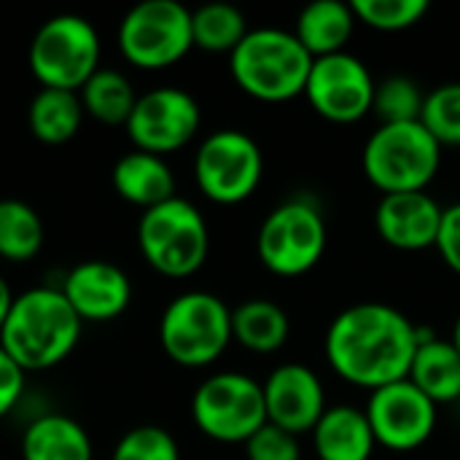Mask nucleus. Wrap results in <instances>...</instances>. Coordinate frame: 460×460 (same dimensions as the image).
Returning a JSON list of instances; mask_svg holds the SVG:
<instances>
[{"label": "nucleus", "mask_w": 460, "mask_h": 460, "mask_svg": "<svg viewBox=\"0 0 460 460\" xmlns=\"http://www.w3.org/2000/svg\"><path fill=\"white\" fill-rule=\"evenodd\" d=\"M84 121V105L78 92L40 89L27 111V124L35 140L46 146H62L73 140Z\"/></svg>", "instance_id": "b1692460"}, {"label": "nucleus", "mask_w": 460, "mask_h": 460, "mask_svg": "<svg viewBox=\"0 0 460 460\" xmlns=\"http://www.w3.org/2000/svg\"><path fill=\"white\" fill-rule=\"evenodd\" d=\"M313 447L318 460H372L377 442L364 410L334 404L315 423Z\"/></svg>", "instance_id": "a211bd4d"}, {"label": "nucleus", "mask_w": 460, "mask_h": 460, "mask_svg": "<svg viewBox=\"0 0 460 460\" xmlns=\"http://www.w3.org/2000/svg\"><path fill=\"white\" fill-rule=\"evenodd\" d=\"M375 78L369 67L348 54H332L313 62L305 97L310 108L332 124H353L372 113L375 105Z\"/></svg>", "instance_id": "ddd939ff"}, {"label": "nucleus", "mask_w": 460, "mask_h": 460, "mask_svg": "<svg viewBox=\"0 0 460 460\" xmlns=\"http://www.w3.org/2000/svg\"><path fill=\"white\" fill-rule=\"evenodd\" d=\"M248 460H299V442L294 434L267 423L245 442Z\"/></svg>", "instance_id": "2f4dec72"}, {"label": "nucleus", "mask_w": 460, "mask_h": 460, "mask_svg": "<svg viewBox=\"0 0 460 460\" xmlns=\"http://www.w3.org/2000/svg\"><path fill=\"white\" fill-rule=\"evenodd\" d=\"M137 248L159 275L191 278L208 261V224L189 199L172 197L140 216Z\"/></svg>", "instance_id": "0eeeda50"}, {"label": "nucleus", "mask_w": 460, "mask_h": 460, "mask_svg": "<svg viewBox=\"0 0 460 460\" xmlns=\"http://www.w3.org/2000/svg\"><path fill=\"white\" fill-rule=\"evenodd\" d=\"M22 460H92V439L67 415H40L24 429Z\"/></svg>", "instance_id": "4be33fe9"}, {"label": "nucleus", "mask_w": 460, "mask_h": 460, "mask_svg": "<svg viewBox=\"0 0 460 460\" xmlns=\"http://www.w3.org/2000/svg\"><path fill=\"white\" fill-rule=\"evenodd\" d=\"M202 124L197 100L178 86H159L137 97L127 135L137 151L167 156L194 140Z\"/></svg>", "instance_id": "f8f14e48"}, {"label": "nucleus", "mask_w": 460, "mask_h": 460, "mask_svg": "<svg viewBox=\"0 0 460 460\" xmlns=\"http://www.w3.org/2000/svg\"><path fill=\"white\" fill-rule=\"evenodd\" d=\"M11 305H13V294H11L8 283L0 278V332H3V323H5V318L11 313Z\"/></svg>", "instance_id": "f704fd0d"}, {"label": "nucleus", "mask_w": 460, "mask_h": 460, "mask_svg": "<svg viewBox=\"0 0 460 460\" xmlns=\"http://www.w3.org/2000/svg\"><path fill=\"white\" fill-rule=\"evenodd\" d=\"M84 321L59 288H30L13 296L0 332V348L27 372H46L62 364L81 340Z\"/></svg>", "instance_id": "f03ea898"}, {"label": "nucleus", "mask_w": 460, "mask_h": 460, "mask_svg": "<svg viewBox=\"0 0 460 460\" xmlns=\"http://www.w3.org/2000/svg\"><path fill=\"white\" fill-rule=\"evenodd\" d=\"M426 94L407 75H391L377 84L372 111L380 116V124H410L420 121Z\"/></svg>", "instance_id": "cd10ccee"}, {"label": "nucleus", "mask_w": 460, "mask_h": 460, "mask_svg": "<svg viewBox=\"0 0 460 460\" xmlns=\"http://www.w3.org/2000/svg\"><path fill=\"white\" fill-rule=\"evenodd\" d=\"M437 251H439L442 261L456 275H460V202L445 208L442 229H439V240H437Z\"/></svg>", "instance_id": "473e14b6"}, {"label": "nucleus", "mask_w": 460, "mask_h": 460, "mask_svg": "<svg viewBox=\"0 0 460 460\" xmlns=\"http://www.w3.org/2000/svg\"><path fill=\"white\" fill-rule=\"evenodd\" d=\"M191 418L208 439L245 445L261 426H267L264 388L248 375L218 372L194 391Z\"/></svg>", "instance_id": "9d476101"}, {"label": "nucleus", "mask_w": 460, "mask_h": 460, "mask_svg": "<svg viewBox=\"0 0 460 460\" xmlns=\"http://www.w3.org/2000/svg\"><path fill=\"white\" fill-rule=\"evenodd\" d=\"M113 189L116 194L135 205L151 210L167 199L175 197V175L164 156L146 154V151H129L113 164Z\"/></svg>", "instance_id": "6ab92c4d"}, {"label": "nucleus", "mask_w": 460, "mask_h": 460, "mask_svg": "<svg viewBox=\"0 0 460 460\" xmlns=\"http://www.w3.org/2000/svg\"><path fill=\"white\" fill-rule=\"evenodd\" d=\"M232 342V310L208 291L175 296L159 321V345L170 361L186 369L216 364Z\"/></svg>", "instance_id": "39448f33"}, {"label": "nucleus", "mask_w": 460, "mask_h": 460, "mask_svg": "<svg viewBox=\"0 0 460 460\" xmlns=\"http://www.w3.org/2000/svg\"><path fill=\"white\" fill-rule=\"evenodd\" d=\"M420 345V326L383 302L342 310L326 332V358L350 385L377 391L407 380Z\"/></svg>", "instance_id": "f257e3e1"}, {"label": "nucleus", "mask_w": 460, "mask_h": 460, "mask_svg": "<svg viewBox=\"0 0 460 460\" xmlns=\"http://www.w3.org/2000/svg\"><path fill=\"white\" fill-rule=\"evenodd\" d=\"M329 226L310 197L280 202L259 226L256 253L259 261L278 278L307 275L326 253Z\"/></svg>", "instance_id": "6e6552de"}, {"label": "nucleus", "mask_w": 460, "mask_h": 460, "mask_svg": "<svg viewBox=\"0 0 460 460\" xmlns=\"http://www.w3.org/2000/svg\"><path fill=\"white\" fill-rule=\"evenodd\" d=\"M111 460H181L178 442L159 426H137L127 431Z\"/></svg>", "instance_id": "7c9ffc66"}, {"label": "nucleus", "mask_w": 460, "mask_h": 460, "mask_svg": "<svg viewBox=\"0 0 460 460\" xmlns=\"http://www.w3.org/2000/svg\"><path fill=\"white\" fill-rule=\"evenodd\" d=\"M119 51L140 70H164L191 49V11L178 0H143L119 24Z\"/></svg>", "instance_id": "1a4fd4ad"}, {"label": "nucleus", "mask_w": 460, "mask_h": 460, "mask_svg": "<svg viewBox=\"0 0 460 460\" xmlns=\"http://www.w3.org/2000/svg\"><path fill=\"white\" fill-rule=\"evenodd\" d=\"M313 62L296 35L278 27L251 30L229 54L234 84L259 102H286L305 94Z\"/></svg>", "instance_id": "7ed1b4c3"}, {"label": "nucleus", "mask_w": 460, "mask_h": 460, "mask_svg": "<svg viewBox=\"0 0 460 460\" xmlns=\"http://www.w3.org/2000/svg\"><path fill=\"white\" fill-rule=\"evenodd\" d=\"M288 313L272 299H248L232 310V340L251 353H278L288 342Z\"/></svg>", "instance_id": "5701e85b"}, {"label": "nucleus", "mask_w": 460, "mask_h": 460, "mask_svg": "<svg viewBox=\"0 0 460 460\" xmlns=\"http://www.w3.org/2000/svg\"><path fill=\"white\" fill-rule=\"evenodd\" d=\"M27 62L40 89L81 92L100 70V35L78 13L51 16L35 30Z\"/></svg>", "instance_id": "423d86ee"}, {"label": "nucleus", "mask_w": 460, "mask_h": 460, "mask_svg": "<svg viewBox=\"0 0 460 460\" xmlns=\"http://www.w3.org/2000/svg\"><path fill=\"white\" fill-rule=\"evenodd\" d=\"M420 388L437 407L453 404L460 399V353L450 340L434 337L420 326V345L407 377Z\"/></svg>", "instance_id": "aec40b11"}, {"label": "nucleus", "mask_w": 460, "mask_h": 460, "mask_svg": "<svg viewBox=\"0 0 460 460\" xmlns=\"http://www.w3.org/2000/svg\"><path fill=\"white\" fill-rule=\"evenodd\" d=\"M267 423L302 437L313 434L315 423L326 412V394L321 377L305 364H283L261 383Z\"/></svg>", "instance_id": "2eb2a0df"}, {"label": "nucleus", "mask_w": 460, "mask_h": 460, "mask_svg": "<svg viewBox=\"0 0 460 460\" xmlns=\"http://www.w3.org/2000/svg\"><path fill=\"white\" fill-rule=\"evenodd\" d=\"M24 391V372L16 367V361L0 348V418H5Z\"/></svg>", "instance_id": "72a5a7b5"}, {"label": "nucleus", "mask_w": 460, "mask_h": 460, "mask_svg": "<svg viewBox=\"0 0 460 460\" xmlns=\"http://www.w3.org/2000/svg\"><path fill=\"white\" fill-rule=\"evenodd\" d=\"M364 412L377 447L394 453H412L423 447L439 420L437 404L410 380H399L372 391Z\"/></svg>", "instance_id": "4468645a"}, {"label": "nucleus", "mask_w": 460, "mask_h": 460, "mask_svg": "<svg viewBox=\"0 0 460 460\" xmlns=\"http://www.w3.org/2000/svg\"><path fill=\"white\" fill-rule=\"evenodd\" d=\"M420 124L442 148L460 146V81L442 84L426 94Z\"/></svg>", "instance_id": "c756f323"}, {"label": "nucleus", "mask_w": 460, "mask_h": 460, "mask_svg": "<svg viewBox=\"0 0 460 460\" xmlns=\"http://www.w3.org/2000/svg\"><path fill=\"white\" fill-rule=\"evenodd\" d=\"M442 167V146L420 121L380 124L361 154L367 181L385 194L426 191Z\"/></svg>", "instance_id": "20e7f679"}, {"label": "nucleus", "mask_w": 460, "mask_h": 460, "mask_svg": "<svg viewBox=\"0 0 460 460\" xmlns=\"http://www.w3.org/2000/svg\"><path fill=\"white\" fill-rule=\"evenodd\" d=\"M356 24H358V19H356L350 3L318 0V3H310L307 8H302L294 35L313 59H321V57L345 51V46L353 38Z\"/></svg>", "instance_id": "412c9836"}, {"label": "nucleus", "mask_w": 460, "mask_h": 460, "mask_svg": "<svg viewBox=\"0 0 460 460\" xmlns=\"http://www.w3.org/2000/svg\"><path fill=\"white\" fill-rule=\"evenodd\" d=\"M450 342L456 345V350L460 353V315L456 318V326H453V337H450Z\"/></svg>", "instance_id": "c9c22d12"}, {"label": "nucleus", "mask_w": 460, "mask_h": 460, "mask_svg": "<svg viewBox=\"0 0 460 460\" xmlns=\"http://www.w3.org/2000/svg\"><path fill=\"white\" fill-rule=\"evenodd\" d=\"M78 97H81L84 113H89L92 119H97L100 124H108V127L127 124L135 111V102H137V94H135L129 78L113 67H100L84 84Z\"/></svg>", "instance_id": "393cba45"}, {"label": "nucleus", "mask_w": 460, "mask_h": 460, "mask_svg": "<svg viewBox=\"0 0 460 460\" xmlns=\"http://www.w3.org/2000/svg\"><path fill=\"white\" fill-rule=\"evenodd\" d=\"M248 32V19L229 3H208L191 13V38L202 51L232 54Z\"/></svg>", "instance_id": "a878e982"}, {"label": "nucleus", "mask_w": 460, "mask_h": 460, "mask_svg": "<svg viewBox=\"0 0 460 460\" xmlns=\"http://www.w3.org/2000/svg\"><path fill=\"white\" fill-rule=\"evenodd\" d=\"M43 248V221L22 199H0V259L30 261Z\"/></svg>", "instance_id": "bb28decb"}, {"label": "nucleus", "mask_w": 460, "mask_h": 460, "mask_svg": "<svg viewBox=\"0 0 460 460\" xmlns=\"http://www.w3.org/2000/svg\"><path fill=\"white\" fill-rule=\"evenodd\" d=\"M264 178V154L243 129L208 135L194 156V181L216 205H240L256 194Z\"/></svg>", "instance_id": "9b49d317"}, {"label": "nucleus", "mask_w": 460, "mask_h": 460, "mask_svg": "<svg viewBox=\"0 0 460 460\" xmlns=\"http://www.w3.org/2000/svg\"><path fill=\"white\" fill-rule=\"evenodd\" d=\"M445 208L429 191L385 194L375 210V229L396 251L437 248Z\"/></svg>", "instance_id": "dca6fc26"}, {"label": "nucleus", "mask_w": 460, "mask_h": 460, "mask_svg": "<svg viewBox=\"0 0 460 460\" xmlns=\"http://www.w3.org/2000/svg\"><path fill=\"white\" fill-rule=\"evenodd\" d=\"M356 19L380 32H402L420 24L429 13V0H353Z\"/></svg>", "instance_id": "c85d7f7f"}, {"label": "nucleus", "mask_w": 460, "mask_h": 460, "mask_svg": "<svg viewBox=\"0 0 460 460\" xmlns=\"http://www.w3.org/2000/svg\"><path fill=\"white\" fill-rule=\"evenodd\" d=\"M59 291L65 294V299L70 302L81 321L97 323L119 318L132 302V283L127 272L100 259L73 267L65 275Z\"/></svg>", "instance_id": "f3484780"}]
</instances>
